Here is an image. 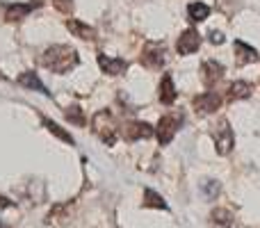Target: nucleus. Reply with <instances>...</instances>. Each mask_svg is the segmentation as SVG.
<instances>
[{
	"instance_id": "nucleus-23",
	"label": "nucleus",
	"mask_w": 260,
	"mask_h": 228,
	"mask_svg": "<svg viewBox=\"0 0 260 228\" xmlns=\"http://www.w3.org/2000/svg\"><path fill=\"white\" fill-rule=\"evenodd\" d=\"M55 9L62 14H71L73 12V0H55Z\"/></svg>"
},
{
	"instance_id": "nucleus-22",
	"label": "nucleus",
	"mask_w": 260,
	"mask_h": 228,
	"mask_svg": "<svg viewBox=\"0 0 260 228\" xmlns=\"http://www.w3.org/2000/svg\"><path fill=\"white\" fill-rule=\"evenodd\" d=\"M203 194H206V199H215L217 194H219V183L206 180V183H203Z\"/></svg>"
},
{
	"instance_id": "nucleus-5",
	"label": "nucleus",
	"mask_w": 260,
	"mask_h": 228,
	"mask_svg": "<svg viewBox=\"0 0 260 228\" xmlns=\"http://www.w3.org/2000/svg\"><path fill=\"white\" fill-rule=\"evenodd\" d=\"M219 105H221V99L215 91H203V94L194 96V110L199 114H210L215 110H219Z\"/></svg>"
},
{
	"instance_id": "nucleus-13",
	"label": "nucleus",
	"mask_w": 260,
	"mask_h": 228,
	"mask_svg": "<svg viewBox=\"0 0 260 228\" xmlns=\"http://www.w3.org/2000/svg\"><path fill=\"white\" fill-rule=\"evenodd\" d=\"M67 27H69V32H71L73 37H78V39H87V41H91L96 37V30L91 25H85L82 21H78V18H69L67 21Z\"/></svg>"
},
{
	"instance_id": "nucleus-1",
	"label": "nucleus",
	"mask_w": 260,
	"mask_h": 228,
	"mask_svg": "<svg viewBox=\"0 0 260 228\" xmlns=\"http://www.w3.org/2000/svg\"><path fill=\"white\" fill-rule=\"evenodd\" d=\"M41 64L53 73H69L80 64V57L71 46H50L41 55Z\"/></svg>"
},
{
	"instance_id": "nucleus-9",
	"label": "nucleus",
	"mask_w": 260,
	"mask_h": 228,
	"mask_svg": "<svg viewBox=\"0 0 260 228\" xmlns=\"http://www.w3.org/2000/svg\"><path fill=\"white\" fill-rule=\"evenodd\" d=\"M221 73H224V67H221L219 62H215V59H208V62H203L201 67V80L203 85H215L217 80L221 78Z\"/></svg>"
},
{
	"instance_id": "nucleus-3",
	"label": "nucleus",
	"mask_w": 260,
	"mask_h": 228,
	"mask_svg": "<svg viewBox=\"0 0 260 228\" xmlns=\"http://www.w3.org/2000/svg\"><path fill=\"white\" fill-rule=\"evenodd\" d=\"M212 139H215V146H217V153H219V155H226V153L233 151L235 137H233V130H231V125L226 119H221L219 123H217V128L212 130Z\"/></svg>"
},
{
	"instance_id": "nucleus-15",
	"label": "nucleus",
	"mask_w": 260,
	"mask_h": 228,
	"mask_svg": "<svg viewBox=\"0 0 260 228\" xmlns=\"http://www.w3.org/2000/svg\"><path fill=\"white\" fill-rule=\"evenodd\" d=\"M160 101L165 105H171L176 101V89H174V80H171V76L167 73L165 78H162L160 82Z\"/></svg>"
},
{
	"instance_id": "nucleus-18",
	"label": "nucleus",
	"mask_w": 260,
	"mask_h": 228,
	"mask_svg": "<svg viewBox=\"0 0 260 228\" xmlns=\"http://www.w3.org/2000/svg\"><path fill=\"white\" fill-rule=\"evenodd\" d=\"M210 221L215 228H231L233 226V215L229 210H224V208H219V210H212Z\"/></svg>"
},
{
	"instance_id": "nucleus-19",
	"label": "nucleus",
	"mask_w": 260,
	"mask_h": 228,
	"mask_svg": "<svg viewBox=\"0 0 260 228\" xmlns=\"http://www.w3.org/2000/svg\"><path fill=\"white\" fill-rule=\"evenodd\" d=\"M41 123H44L46 128H48L50 133L55 135V137H59V139H62V142H67V144H71V146H73V137L67 133V130H62V128H59V125L55 123L53 119H48V116H41Z\"/></svg>"
},
{
	"instance_id": "nucleus-21",
	"label": "nucleus",
	"mask_w": 260,
	"mask_h": 228,
	"mask_svg": "<svg viewBox=\"0 0 260 228\" xmlns=\"http://www.w3.org/2000/svg\"><path fill=\"white\" fill-rule=\"evenodd\" d=\"M64 116H67V121H71V123H76V125H85L87 123L80 105H71V108H67L64 110Z\"/></svg>"
},
{
	"instance_id": "nucleus-16",
	"label": "nucleus",
	"mask_w": 260,
	"mask_h": 228,
	"mask_svg": "<svg viewBox=\"0 0 260 228\" xmlns=\"http://www.w3.org/2000/svg\"><path fill=\"white\" fill-rule=\"evenodd\" d=\"M251 96V85L244 80H238L231 85L229 89V101H242V99H249Z\"/></svg>"
},
{
	"instance_id": "nucleus-17",
	"label": "nucleus",
	"mask_w": 260,
	"mask_h": 228,
	"mask_svg": "<svg viewBox=\"0 0 260 228\" xmlns=\"http://www.w3.org/2000/svg\"><path fill=\"white\" fill-rule=\"evenodd\" d=\"M187 14H189V21L194 23H201L208 18V14H210V7L203 3H189L187 5Z\"/></svg>"
},
{
	"instance_id": "nucleus-2",
	"label": "nucleus",
	"mask_w": 260,
	"mask_h": 228,
	"mask_svg": "<svg viewBox=\"0 0 260 228\" xmlns=\"http://www.w3.org/2000/svg\"><path fill=\"white\" fill-rule=\"evenodd\" d=\"M94 133L99 135L108 146H114V144H117V125L112 123V114H110L108 110L96 112V116H94Z\"/></svg>"
},
{
	"instance_id": "nucleus-6",
	"label": "nucleus",
	"mask_w": 260,
	"mask_h": 228,
	"mask_svg": "<svg viewBox=\"0 0 260 228\" xmlns=\"http://www.w3.org/2000/svg\"><path fill=\"white\" fill-rule=\"evenodd\" d=\"M176 130H178V119H176L174 114L162 116V119L157 121V142H160L162 146H167V144L174 139Z\"/></svg>"
},
{
	"instance_id": "nucleus-12",
	"label": "nucleus",
	"mask_w": 260,
	"mask_h": 228,
	"mask_svg": "<svg viewBox=\"0 0 260 228\" xmlns=\"http://www.w3.org/2000/svg\"><path fill=\"white\" fill-rule=\"evenodd\" d=\"M37 5L39 3H14L5 9V18H7V21H21V18H25L27 14L37 7Z\"/></svg>"
},
{
	"instance_id": "nucleus-4",
	"label": "nucleus",
	"mask_w": 260,
	"mask_h": 228,
	"mask_svg": "<svg viewBox=\"0 0 260 228\" xmlns=\"http://www.w3.org/2000/svg\"><path fill=\"white\" fill-rule=\"evenodd\" d=\"M142 64L151 71H157V69L165 64V46L157 44V41H148L144 46V53H142Z\"/></svg>"
},
{
	"instance_id": "nucleus-24",
	"label": "nucleus",
	"mask_w": 260,
	"mask_h": 228,
	"mask_svg": "<svg viewBox=\"0 0 260 228\" xmlns=\"http://www.w3.org/2000/svg\"><path fill=\"white\" fill-rule=\"evenodd\" d=\"M210 41H215V44H224V35H221V32H212L210 30Z\"/></svg>"
},
{
	"instance_id": "nucleus-7",
	"label": "nucleus",
	"mask_w": 260,
	"mask_h": 228,
	"mask_svg": "<svg viewBox=\"0 0 260 228\" xmlns=\"http://www.w3.org/2000/svg\"><path fill=\"white\" fill-rule=\"evenodd\" d=\"M199 46H201V35H199L194 27H189V30H185L178 39V53L189 55V53H194V50H199Z\"/></svg>"
},
{
	"instance_id": "nucleus-20",
	"label": "nucleus",
	"mask_w": 260,
	"mask_h": 228,
	"mask_svg": "<svg viewBox=\"0 0 260 228\" xmlns=\"http://www.w3.org/2000/svg\"><path fill=\"white\" fill-rule=\"evenodd\" d=\"M144 206L146 208H160V210H167V203L160 194H155L153 189H146L144 192Z\"/></svg>"
},
{
	"instance_id": "nucleus-14",
	"label": "nucleus",
	"mask_w": 260,
	"mask_h": 228,
	"mask_svg": "<svg viewBox=\"0 0 260 228\" xmlns=\"http://www.w3.org/2000/svg\"><path fill=\"white\" fill-rule=\"evenodd\" d=\"M235 55H238V64H240V67H244V64H251V62H256V59H258L256 48L247 46L244 41H235Z\"/></svg>"
},
{
	"instance_id": "nucleus-10",
	"label": "nucleus",
	"mask_w": 260,
	"mask_h": 228,
	"mask_svg": "<svg viewBox=\"0 0 260 228\" xmlns=\"http://www.w3.org/2000/svg\"><path fill=\"white\" fill-rule=\"evenodd\" d=\"M99 67L103 69V73L108 76H119L128 69V64L119 57H110V55H99Z\"/></svg>"
},
{
	"instance_id": "nucleus-11",
	"label": "nucleus",
	"mask_w": 260,
	"mask_h": 228,
	"mask_svg": "<svg viewBox=\"0 0 260 228\" xmlns=\"http://www.w3.org/2000/svg\"><path fill=\"white\" fill-rule=\"evenodd\" d=\"M18 85H21V87H25V89H35V91H39V94L50 96L48 87H46L44 82L39 80V76H37V73H32V71L21 73V76H18Z\"/></svg>"
},
{
	"instance_id": "nucleus-8",
	"label": "nucleus",
	"mask_w": 260,
	"mask_h": 228,
	"mask_svg": "<svg viewBox=\"0 0 260 228\" xmlns=\"http://www.w3.org/2000/svg\"><path fill=\"white\" fill-rule=\"evenodd\" d=\"M123 135H126V139H130V142H137V139L151 137L153 128L148 123H144V121H130V123H126V128H123Z\"/></svg>"
}]
</instances>
